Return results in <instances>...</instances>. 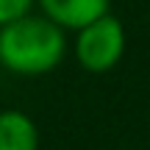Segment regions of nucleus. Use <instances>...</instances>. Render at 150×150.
<instances>
[{"mask_svg":"<svg viewBox=\"0 0 150 150\" xmlns=\"http://www.w3.org/2000/svg\"><path fill=\"white\" fill-rule=\"evenodd\" d=\"M33 6H36V0H0V28L31 14Z\"/></svg>","mask_w":150,"mask_h":150,"instance_id":"39448f33","label":"nucleus"},{"mask_svg":"<svg viewBox=\"0 0 150 150\" xmlns=\"http://www.w3.org/2000/svg\"><path fill=\"white\" fill-rule=\"evenodd\" d=\"M125 53V28L117 17H97L95 22L75 31V59L86 72H108Z\"/></svg>","mask_w":150,"mask_h":150,"instance_id":"f03ea898","label":"nucleus"},{"mask_svg":"<svg viewBox=\"0 0 150 150\" xmlns=\"http://www.w3.org/2000/svg\"><path fill=\"white\" fill-rule=\"evenodd\" d=\"M0 150H39V128L25 111H0Z\"/></svg>","mask_w":150,"mask_h":150,"instance_id":"20e7f679","label":"nucleus"},{"mask_svg":"<svg viewBox=\"0 0 150 150\" xmlns=\"http://www.w3.org/2000/svg\"><path fill=\"white\" fill-rule=\"evenodd\" d=\"M67 56V31L45 14H25L0 28V64L22 78L53 72Z\"/></svg>","mask_w":150,"mask_h":150,"instance_id":"f257e3e1","label":"nucleus"},{"mask_svg":"<svg viewBox=\"0 0 150 150\" xmlns=\"http://www.w3.org/2000/svg\"><path fill=\"white\" fill-rule=\"evenodd\" d=\"M108 3L111 0H36L42 14L64 31H81L97 17L108 14Z\"/></svg>","mask_w":150,"mask_h":150,"instance_id":"7ed1b4c3","label":"nucleus"}]
</instances>
